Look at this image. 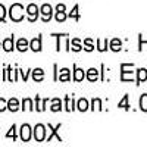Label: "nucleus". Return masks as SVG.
<instances>
[{"label": "nucleus", "mask_w": 147, "mask_h": 147, "mask_svg": "<svg viewBox=\"0 0 147 147\" xmlns=\"http://www.w3.org/2000/svg\"><path fill=\"white\" fill-rule=\"evenodd\" d=\"M6 15H7L6 7L0 3V22H5V21H6Z\"/></svg>", "instance_id": "473e14b6"}, {"label": "nucleus", "mask_w": 147, "mask_h": 147, "mask_svg": "<svg viewBox=\"0 0 147 147\" xmlns=\"http://www.w3.org/2000/svg\"><path fill=\"white\" fill-rule=\"evenodd\" d=\"M6 138H12L13 141L18 138V136H16V125H15V124L12 125V127H10V129L7 131V134H6Z\"/></svg>", "instance_id": "7c9ffc66"}, {"label": "nucleus", "mask_w": 147, "mask_h": 147, "mask_svg": "<svg viewBox=\"0 0 147 147\" xmlns=\"http://www.w3.org/2000/svg\"><path fill=\"white\" fill-rule=\"evenodd\" d=\"M38 15H40V7L35 3H31L27 6V19L30 22H35L38 19Z\"/></svg>", "instance_id": "39448f33"}, {"label": "nucleus", "mask_w": 147, "mask_h": 147, "mask_svg": "<svg viewBox=\"0 0 147 147\" xmlns=\"http://www.w3.org/2000/svg\"><path fill=\"white\" fill-rule=\"evenodd\" d=\"M90 109L91 110H103V106H102V99H99V97H94V99L91 100L90 103Z\"/></svg>", "instance_id": "bb28decb"}, {"label": "nucleus", "mask_w": 147, "mask_h": 147, "mask_svg": "<svg viewBox=\"0 0 147 147\" xmlns=\"http://www.w3.org/2000/svg\"><path fill=\"white\" fill-rule=\"evenodd\" d=\"M5 110H7V100L0 97V112H5Z\"/></svg>", "instance_id": "f704fd0d"}, {"label": "nucleus", "mask_w": 147, "mask_h": 147, "mask_svg": "<svg viewBox=\"0 0 147 147\" xmlns=\"http://www.w3.org/2000/svg\"><path fill=\"white\" fill-rule=\"evenodd\" d=\"M109 49L112 52H121L122 50V41L119 38H113V40H110L109 43Z\"/></svg>", "instance_id": "aec40b11"}, {"label": "nucleus", "mask_w": 147, "mask_h": 147, "mask_svg": "<svg viewBox=\"0 0 147 147\" xmlns=\"http://www.w3.org/2000/svg\"><path fill=\"white\" fill-rule=\"evenodd\" d=\"M31 77L35 82H41L44 80V71L41 68H35V69H31Z\"/></svg>", "instance_id": "dca6fc26"}, {"label": "nucleus", "mask_w": 147, "mask_h": 147, "mask_svg": "<svg viewBox=\"0 0 147 147\" xmlns=\"http://www.w3.org/2000/svg\"><path fill=\"white\" fill-rule=\"evenodd\" d=\"M52 35L56 37V52H60V38L68 37V34H52Z\"/></svg>", "instance_id": "2f4dec72"}, {"label": "nucleus", "mask_w": 147, "mask_h": 147, "mask_svg": "<svg viewBox=\"0 0 147 147\" xmlns=\"http://www.w3.org/2000/svg\"><path fill=\"white\" fill-rule=\"evenodd\" d=\"M68 18H72L74 21H80V18H81V15H80V5H75L72 7V10L68 13Z\"/></svg>", "instance_id": "b1692460"}, {"label": "nucleus", "mask_w": 147, "mask_h": 147, "mask_svg": "<svg viewBox=\"0 0 147 147\" xmlns=\"http://www.w3.org/2000/svg\"><path fill=\"white\" fill-rule=\"evenodd\" d=\"M100 69H102V71H100V80H102V81H105V72H106V66L102 63V65H100Z\"/></svg>", "instance_id": "4c0bfd02"}, {"label": "nucleus", "mask_w": 147, "mask_h": 147, "mask_svg": "<svg viewBox=\"0 0 147 147\" xmlns=\"http://www.w3.org/2000/svg\"><path fill=\"white\" fill-rule=\"evenodd\" d=\"M138 106H140L141 112H147V93L141 94L140 100H138Z\"/></svg>", "instance_id": "cd10ccee"}, {"label": "nucleus", "mask_w": 147, "mask_h": 147, "mask_svg": "<svg viewBox=\"0 0 147 147\" xmlns=\"http://www.w3.org/2000/svg\"><path fill=\"white\" fill-rule=\"evenodd\" d=\"M30 74H31V69H28V71H24V69H19V75L22 77L24 82H27V81H28V77H30Z\"/></svg>", "instance_id": "72a5a7b5"}, {"label": "nucleus", "mask_w": 147, "mask_h": 147, "mask_svg": "<svg viewBox=\"0 0 147 147\" xmlns=\"http://www.w3.org/2000/svg\"><path fill=\"white\" fill-rule=\"evenodd\" d=\"M47 102H49V99H41V97L37 94L35 96V102H34V109L37 110V112H44Z\"/></svg>", "instance_id": "9d476101"}, {"label": "nucleus", "mask_w": 147, "mask_h": 147, "mask_svg": "<svg viewBox=\"0 0 147 147\" xmlns=\"http://www.w3.org/2000/svg\"><path fill=\"white\" fill-rule=\"evenodd\" d=\"M15 47H16V50L18 52H21V53H24V52H27L28 49H30V41L27 40V38H19L18 41H16V44H15Z\"/></svg>", "instance_id": "f8f14e48"}, {"label": "nucleus", "mask_w": 147, "mask_h": 147, "mask_svg": "<svg viewBox=\"0 0 147 147\" xmlns=\"http://www.w3.org/2000/svg\"><path fill=\"white\" fill-rule=\"evenodd\" d=\"M85 78H87L90 82H94L100 78V72L97 71L96 68H90L87 72H85Z\"/></svg>", "instance_id": "ddd939ff"}, {"label": "nucleus", "mask_w": 147, "mask_h": 147, "mask_svg": "<svg viewBox=\"0 0 147 147\" xmlns=\"http://www.w3.org/2000/svg\"><path fill=\"white\" fill-rule=\"evenodd\" d=\"M32 137H34L35 141H38V143L46 141V137H47V127L43 125V124H37V125L32 128Z\"/></svg>", "instance_id": "f03ea898"}, {"label": "nucleus", "mask_w": 147, "mask_h": 147, "mask_svg": "<svg viewBox=\"0 0 147 147\" xmlns=\"http://www.w3.org/2000/svg\"><path fill=\"white\" fill-rule=\"evenodd\" d=\"M138 38H140V44H138V50L141 52V50H143V43H144V44H147V41H143V35H141V34L138 35Z\"/></svg>", "instance_id": "58836bf2"}, {"label": "nucleus", "mask_w": 147, "mask_h": 147, "mask_svg": "<svg viewBox=\"0 0 147 147\" xmlns=\"http://www.w3.org/2000/svg\"><path fill=\"white\" fill-rule=\"evenodd\" d=\"M82 80H85V71L81 69V68H78L75 63H74V81L80 82Z\"/></svg>", "instance_id": "2eb2a0df"}, {"label": "nucleus", "mask_w": 147, "mask_h": 147, "mask_svg": "<svg viewBox=\"0 0 147 147\" xmlns=\"http://www.w3.org/2000/svg\"><path fill=\"white\" fill-rule=\"evenodd\" d=\"M57 77H59V68L56 63H53V80L57 81Z\"/></svg>", "instance_id": "c9c22d12"}, {"label": "nucleus", "mask_w": 147, "mask_h": 147, "mask_svg": "<svg viewBox=\"0 0 147 147\" xmlns=\"http://www.w3.org/2000/svg\"><path fill=\"white\" fill-rule=\"evenodd\" d=\"M40 15H41V21L43 22H49L52 18H53V7L52 5L49 3H44L40 6Z\"/></svg>", "instance_id": "20e7f679"}, {"label": "nucleus", "mask_w": 147, "mask_h": 147, "mask_svg": "<svg viewBox=\"0 0 147 147\" xmlns=\"http://www.w3.org/2000/svg\"><path fill=\"white\" fill-rule=\"evenodd\" d=\"M21 109L22 110H35L34 109V102L30 99V97H25L21 103Z\"/></svg>", "instance_id": "4be33fe9"}, {"label": "nucleus", "mask_w": 147, "mask_h": 147, "mask_svg": "<svg viewBox=\"0 0 147 147\" xmlns=\"http://www.w3.org/2000/svg\"><path fill=\"white\" fill-rule=\"evenodd\" d=\"M97 50L102 52V53L109 50V40L107 38H105V40H99V38H97Z\"/></svg>", "instance_id": "a878e982"}, {"label": "nucleus", "mask_w": 147, "mask_h": 147, "mask_svg": "<svg viewBox=\"0 0 147 147\" xmlns=\"http://www.w3.org/2000/svg\"><path fill=\"white\" fill-rule=\"evenodd\" d=\"M136 72H137V78H136V84L137 85H140L141 82L147 81V69L146 68H138Z\"/></svg>", "instance_id": "a211bd4d"}, {"label": "nucleus", "mask_w": 147, "mask_h": 147, "mask_svg": "<svg viewBox=\"0 0 147 147\" xmlns=\"http://www.w3.org/2000/svg\"><path fill=\"white\" fill-rule=\"evenodd\" d=\"M82 43L80 41V38H72L71 40V50L72 52H81L82 50Z\"/></svg>", "instance_id": "393cba45"}, {"label": "nucleus", "mask_w": 147, "mask_h": 147, "mask_svg": "<svg viewBox=\"0 0 147 147\" xmlns=\"http://www.w3.org/2000/svg\"><path fill=\"white\" fill-rule=\"evenodd\" d=\"M60 127H62V124H57L56 127H53L52 124H47V128L50 129V134L46 137V141H52L53 138H56L57 141H60L62 143V137L59 136V129H60Z\"/></svg>", "instance_id": "423d86ee"}, {"label": "nucleus", "mask_w": 147, "mask_h": 147, "mask_svg": "<svg viewBox=\"0 0 147 147\" xmlns=\"http://www.w3.org/2000/svg\"><path fill=\"white\" fill-rule=\"evenodd\" d=\"M57 81L60 82H68L71 81V71L68 68H62L59 69V77H57Z\"/></svg>", "instance_id": "4468645a"}, {"label": "nucleus", "mask_w": 147, "mask_h": 147, "mask_svg": "<svg viewBox=\"0 0 147 147\" xmlns=\"http://www.w3.org/2000/svg\"><path fill=\"white\" fill-rule=\"evenodd\" d=\"M66 18H68L66 10H63V12H55V19H56L59 24L65 22V21H66Z\"/></svg>", "instance_id": "c85d7f7f"}, {"label": "nucleus", "mask_w": 147, "mask_h": 147, "mask_svg": "<svg viewBox=\"0 0 147 147\" xmlns=\"http://www.w3.org/2000/svg\"><path fill=\"white\" fill-rule=\"evenodd\" d=\"M7 13H9L10 21H13V22H21V21H24V18H25V13H24V6L21 3H13L9 7Z\"/></svg>", "instance_id": "f257e3e1"}, {"label": "nucleus", "mask_w": 147, "mask_h": 147, "mask_svg": "<svg viewBox=\"0 0 147 147\" xmlns=\"http://www.w3.org/2000/svg\"><path fill=\"white\" fill-rule=\"evenodd\" d=\"M63 109L66 112H74V110L77 109V102L74 99L72 96H65L63 99Z\"/></svg>", "instance_id": "1a4fd4ad"}, {"label": "nucleus", "mask_w": 147, "mask_h": 147, "mask_svg": "<svg viewBox=\"0 0 147 147\" xmlns=\"http://www.w3.org/2000/svg\"><path fill=\"white\" fill-rule=\"evenodd\" d=\"M77 109L80 110V112H85V110L90 109V102L82 97V99H80V100L77 102Z\"/></svg>", "instance_id": "412c9836"}, {"label": "nucleus", "mask_w": 147, "mask_h": 147, "mask_svg": "<svg viewBox=\"0 0 147 147\" xmlns=\"http://www.w3.org/2000/svg\"><path fill=\"white\" fill-rule=\"evenodd\" d=\"M19 109H21V103L16 97H12V99L7 100V110H10V112H18Z\"/></svg>", "instance_id": "f3484780"}, {"label": "nucleus", "mask_w": 147, "mask_h": 147, "mask_svg": "<svg viewBox=\"0 0 147 147\" xmlns=\"http://www.w3.org/2000/svg\"><path fill=\"white\" fill-rule=\"evenodd\" d=\"M55 10H56V12H63V10H66V6H65L63 3H59V5L55 7Z\"/></svg>", "instance_id": "e433bc0d"}, {"label": "nucleus", "mask_w": 147, "mask_h": 147, "mask_svg": "<svg viewBox=\"0 0 147 147\" xmlns=\"http://www.w3.org/2000/svg\"><path fill=\"white\" fill-rule=\"evenodd\" d=\"M2 49H3L5 52H7V53L13 52L15 49H16V47H15V35H13V34L2 41Z\"/></svg>", "instance_id": "6e6552de"}, {"label": "nucleus", "mask_w": 147, "mask_h": 147, "mask_svg": "<svg viewBox=\"0 0 147 147\" xmlns=\"http://www.w3.org/2000/svg\"><path fill=\"white\" fill-rule=\"evenodd\" d=\"M134 68V63H121V81H132L134 80V72L129 71Z\"/></svg>", "instance_id": "7ed1b4c3"}, {"label": "nucleus", "mask_w": 147, "mask_h": 147, "mask_svg": "<svg viewBox=\"0 0 147 147\" xmlns=\"http://www.w3.org/2000/svg\"><path fill=\"white\" fill-rule=\"evenodd\" d=\"M19 137H21V140L24 143H28L31 140V137H32V128L28 124H24L21 127V129H19Z\"/></svg>", "instance_id": "0eeeda50"}, {"label": "nucleus", "mask_w": 147, "mask_h": 147, "mask_svg": "<svg viewBox=\"0 0 147 147\" xmlns=\"http://www.w3.org/2000/svg\"><path fill=\"white\" fill-rule=\"evenodd\" d=\"M0 49H2V43H0Z\"/></svg>", "instance_id": "ea45409f"}, {"label": "nucleus", "mask_w": 147, "mask_h": 147, "mask_svg": "<svg viewBox=\"0 0 147 147\" xmlns=\"http://www.w3.org/2000/svg\"><path fill=\"white\" fill-rule=\"evenodd\" d=\"M30 49L32 52H41L43 50V44H41V35L38 34V37H34V38L30 41Z\"/></svg>", "instance_id": "9b49d317"}, {"label": "nucleus", "mask_w": 147, "mask_h": 147, "mask_svg": "<svg viewBox=\"0 0 147 147\" xmlns=\"http://www.w3.org/2000/svg\"><path fill=\"white\" fill-rule=\"evenodd\" d=\"M118 107H119V109H124V110H129V109H131V106H129V96H128V94H125V96L121 99V102L118 103Z\"/></svg>", "instance_id": "5701e85b"}, {"label": "nucleus", "mask_w": 147, "mask_h": 147, "mask_svg": "<svg viewBox=\"0 0 147 147\" xmlns=\"http://www.w3.org/2000/svg\"><path fill=\"white\" fill-rule=\"evenodd\" d=\"M82 47H84V50L85 52H93L94 50V43L91 38H85L84 43H82Z\"/></svg>", "instance_id": "c756f323"}, {"label": "nucleus", "mask_w": 147, "mask_h": 147, "mask_svg": "<svg viewBox=\"0 0 147 147\" xmlns=\"http://www.w3.org/2000/svg\"><path fill=\"white\" fill-rule=\"evenodd\" d=\"M50 110L52 112H60V110L63 109V106H62V100L59 99V97H55V99H52L50 100Z\"/></svg>", "instance_id": "6ab92c4d"}]
</instances>
